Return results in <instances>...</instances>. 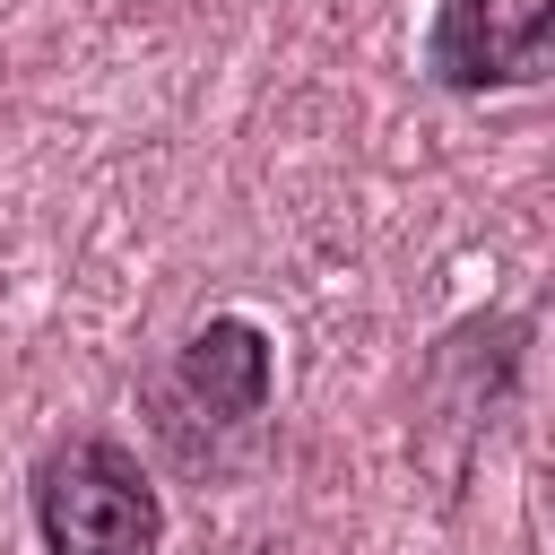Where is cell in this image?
I'll list each match as a JSON object with an SVG mask.
<instances>
[{
    "mask_svg": "<svg viewBox=\"0 0 555 555\" xmlns=\"http://www.w3.org/2000/svg\"><path fill=\"white\" fill-rule=\"evenodd\" d=\"M555 0H442L425 35V69L442 87H520L546 78Z\"/></svg>",
    "mask_w": 555,
    "mask_h": 555,
    "instance_id": "cell-2",
    "label": "cell"
},
{
    "mask_svg": "<svg viewBox=\"0 0 555 555\" xmlns=\"http://www.w3.org/2000/svg\"><path fill=\"white\" fill-rule=\"evenodd\" d=\"M173 408H182L173 434L182 425H251L269 408V338L234 312L191 330L182 356H173Z\"/></svg>",
    "mask_w": 555,
    "mask_h": 555,
    "instance_id": "cell-3",
    "label": "cell"
},
{
    "mask_svg": "<svg viewBox=\"0 0 555 555\" xmlns=\"http://www.w3.org/2000/svg\"><path fill=\"white\" fill-rule=\"evenodd\" d=\"M35 529H43V555H156L165 512L121 442L78 434L35 468Z\"/></svg>",
    "mask_w": 555,
    "mask_h": 555,
    "instance_id": "cell-1",
    "label": "cell"
}]
</instances>
